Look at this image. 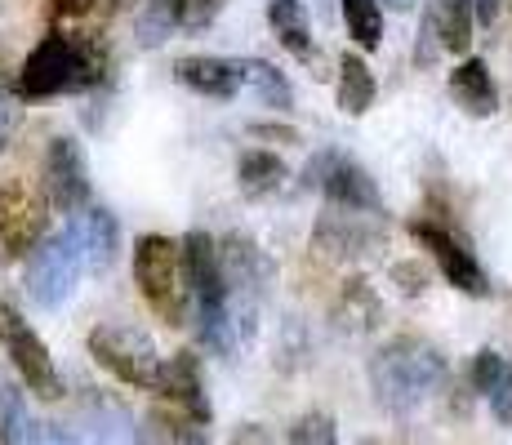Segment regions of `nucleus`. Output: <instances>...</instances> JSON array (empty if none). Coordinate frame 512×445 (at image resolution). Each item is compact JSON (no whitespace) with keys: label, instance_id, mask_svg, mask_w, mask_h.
<instances>
[{"label":"nucleus","instance_id":"1","mask_svg":"<svg viewBox=\"0 0 512 445\" xmlns=\"http://www.w3.org/2000/svg\"><path fill=\"white\" fill-rule=\"evenodd\" d=\"M446 356L419 334H397L370 356V388L374 401L388 414H415L432 392L446 383Z\"/></svg>","mask_w":512,"mask_h":445},{"label":"nucleus","instance_id":"2","mask_svg":"<svg viewBox=\"0 0 512 445\" xmlns=\"http://www.w3.org/2000/svg\"><path fill=\"white\" fill-rule=\"evenodd\" d=\"M179 250H183L187 290H192V299H196V339L205 343V352L232 356L236 325H232V308H228V281H223L219 245L205 232H187L179 241Z\"/></svg>","mask_w":512,"mask_h":445},{"label":"nucleus","instance_id":"3","mask_svg":"<svg viewBox=\"0 0 512 445\" xmlns=\"http://www.w3.org/2000/svg\"><path fill=\"white\" fill-rule=\"evenodd\" d=\"M98 81H103V54H98V45L81 41V36H67V32H49L27 54L23 72H18V94L58 98V94L94 89Z\"/></svg>","mask_w":512,"mask_h":445},{"label":"nucleus","instance_id":"4","mask_svg":"<svg viewBox=\"0 0 512 445\" xmlns=\"http://www.w3.org/2000/svg\"><path fill=\"white\" fill-rule=\"evenodd\" d=\"M219 263H223V281H228V308H232L236 339L250 343L254 325H259V308H263V299H268V285L277 272H272L268 254H263L245 232L223 236Z\"/></svg>","mask_w":512,"mask_h":445},{"label":"nucleus","instance_id":"5","mask_svg":"<svg viewBox=\"0 0 512 445\" xmlns=\"http://www.w3.org/2000/svg\"><path fill=\"white\" fill-rule=\"evenodd\" d=\"M134 281L143 290V303L156 321L183 325L187 312V276H183V250L170 236H139L134 241Z\"/></svg>","mask_w":512,"mask_h":445},{"label":"nucleus","instance_id":"6","mask_svg":"<svg viewBox=\"0 0 512 445\" xmlns=\"http://www.w3.org/2000/svg\"><path fill=\"white\" fill-rule=\"evenodd\" d=\"M90 356L103 365L107 374H116L121 383L130 388H161V352H156L152 334L139 330V325H125V321H103L90 330Z\"/></svg>","mask_w":512,"mask_h":445},{"label":"nucleus","instance_id":"7","mask_svg":"<svg viewBox=\"0 0 512 445\" xmlns=\"http://www.w3.org/2000/svg\"><path fill=\"white\" fill-rule=\"evenodd\" d=\"M81 272H85L81 236H76V227H63V232L45 236L32 250V259H27V294H32L36 308L58 312L76 294Z\"/></svg>","mask_w":512,"mask_h":445},{"label":"nucleus","instance_id":"8","mask_svg":"<svg viewBox=\"0 0 512 445\" xmlns=\"http://www.w3.org/2000/svg\"><path fill=\"white\" fill-rule=\"evenodd\" d=\"M0 343H5V356L14 361L18 379L27 383L32 397H41V401L63 397V379H58L54 356H49L45 339L23 321V312L14 303H0Z\"/></svg>","mask_w":512,"mask_h":445},{"label":"nucleus","instance_id":"9","mask_svg":"<svg viewBox=\"0 0 512 445\" xmlns=\"http://www.w3.org/2000/svg\"><path fill=\"white\" fill-rule=\"evenodd\" d=\"M303 187H321L326 192V205L330 210H352V214H383V196L374 187V178L361 170L352 156H339V152H321L308 161L303 170Z\"/></svg>","mask_w":512,"mask_h":445},{"label":"nucleus","instance_id":"10","mask_svg":"<svg viewBox=\"0 0 512 445\" xmlns=\"http://www.w3.org/2000/svg\"><path fill=\"white\" fill-rule=\"evenodd\" d=\"M45 241V196L27 178L9 174L0 183V250L9 259H32Z\"/></svg>","mask_w":512,"mask_h":445},{"label":"nucleus","instance_id":"11","mask_svg":"<svg viewBox=\"0 0 512 445\" xmlns=\"http://www.w3.org/2000/svg\"><path fill=\"white\" fill-rule=\"evenodd\" d=\"M410 236H415L423 250H428L432 259H437L441 276H446V281L455 285V290L472 294V299L490 294L486 272H481V263L472 259V250H468L464 236H455L446 223H437V219H410Z\"/></svg>","mask_w":512,"mask_h":445},{"label":"nucleus","instance_id":"12","mask_svg":"<svg viewBox=\"0 0 512 445\" xmlns=\"http://www.w3.org/2000/svg\"><path fill=\"white\" fill-rule=\"evenodd\" d=\"M45 196L58 214H81L90 205V165L72 134H54L45 147Z\"/></svg>","mask_w":512,"mask_h":445},{"label":"nucleus","instance_id":"13","mask_svg":"<svg viewBox=\"0 0 512 445\" xmlns=\"http://www.w3.org/2000/svg\"><path fill=\"white\" fill-rule=\"evenodd\" d=\"M72 432L81 437V445H143L134 414L107 392H85L81 405H76Z\"/></svg>","mask_w":512,"mask_h":445},{"label":"nucleus","instance_id":"14","mask_svg":"<svg viewBox=\"0 0 512 445\" xmlns=\"http://www.w3.org/2000/svg\"><path fill=\"white\" fill-rule=\"evenodd\" d=\"M383 214H352V210H330L317 219V245L330 259H361L383 245Z\"/></svg>","mask_w":512,"mask_h":445},{"label":"nucleus","instance_id":"15","mask_svg":"<svg viewBox=\"0 0 512 445\" xmlns=\"http://www.w3.org/2000/svg\"><path fill=\"white\" fill-rule=\"evenodd\" d=\"M161 397H170V405H179L183 419L201 423V428H210L214 419V405L205 397V383H201V365H196V352H174L170 361H165L161 370Z\"/></svg>","mask_w":512,"mask_h":445},{"label":"nucleus","instance_id":"16","mask_svg":"<svg viewBox=\"0 0 512 445\" xmlns=\"http://www.w3.org/2000/svg\"><path fill=\"white\" fill-rule=\"evenodd\" d=\"M174 81L183 89H192V94L201 98H219V103H228V98L241 94V76H236V63L232 58H214V54H187L174 63Z\"/></svg>","mask_w":512,"mask_h":445},{"label":"nucleus","instance_id":"17","mask_svg":"<svg viewBox=\"0 0 512 445\" xmlns=\"http://www.w3.org/2000/svg\"><path fill=\"white\" fill-rule=\"evenodd\" d=\"M472 388L490 401L495 419L512 423V361L499 348H481L472 356Z\"/></svg>","mask_w":512,"mask_h":445},{"label":"nucleus","instance_id":"18","mask_svg":"<svg viewBox=\"0 0 512 445\" xmlns=\"http://www.w3.org/2000/svg\"><path fill=\"white\" fill-rule=\"evenodd\" d=\"M76 236H81V254H85V272H107L121 254V223L107 210H85L81 223H72Z\"/></svg>","mask_w":512,"mask_h":445},{"label":"nucleus","instance_id":"19","mask_svg":"<svg viewBox=\"0 0 512 445\" xmlns=\"http://www.w3.org/2000/svg\"><path fill=\"white\" fill-rule=\"evenodd\" d=\"M450 94L468 116H495L499 112V89L490 81V67L481 58H464L450 72Z\"/></svg>","mask_w":512,"mask_h":445},{"label":"nucleus","instance_id":"20","mask_svg":"<svg viewBox=\"0 0 512 445\" xmlns=\"http://www.w3.org/2000/svg\"><path fill=\"white\" fill-rule=\"evenodd\" d=\"M268 23L277 32V41L290 49L299 63H321V49L312 45V32H308V9L303 0H268Z\"/></svg>","mask_w":512,"mask_h":445},{"label":"nucleus","instance_id":"21","mask_svg":"<svg viewBox=\"0 0 512 445\" xmlns=\"http://www.w3.org/2000/svg\"><path fill=\"white\" fill-rule=\"evenodd\" d=\"M236 63V76H241V89H250L263 107L272 112H294V85L285 81V72H277L272 63L263 58H232Z\"/></svg>","mask_w":512,"mask_h":445},{"label":"nucleus","instance_id":"22","mask_svg":"<svg viewBox=\"0 0 512 445\" xmlns=\"http://www.w3.org/2000/svg\"><path fill=\"white\" fill-rule=\"evenodd\" d=\"M285 161L277 152H241V161H236V187H241V196L245 201H263V196H272V192H281V183H285Z\"/></svg>","mask_w":512,"mask_h":445},{"label":"nucleus","instance_id":"23","mask_svg":"<svg viewBox=\"0 0 512 445\" xmlns=\"http://www.w3.org/2000/svg\"><path fill=\"white\" fill-rule=\"evenodd\" d=\"M374 94H379V85H374V72L366 67V58H361V54H343L339 58V89H334L339 112L343 116H366L374 107Z\"/></svg>","mask_w":512,"mask_h":445},{"label":"nucleus","instance_id":"24","mask_svg":"<svg viewBox=\"0 0 512 445\" xmlns=\"http://www.w3.org/2000/svg\"><path fill=\"white\" fill-rule=\"evenodd\" d=\"M187 5H192V0H147V5L139 9V23H134L139 45L156 49L165 36L174 32V27H183L187 23Z\"/></svg>","mask_w":512,"mask_h":445},{"label":"nucleus","instance_id":"25","mask_svg":"<svg viewBox=\"0 0 512 445\" xmlns=\"http://www.w3.org/2000/svg\"><path fill=\"white\" fill-rule=\"evenodd\" d=\"M339 325H352V330H370V325H379L383 316V303L374 299L370 281H361V276H352V281H343V294H339Z\"/></svg>","mask_w":512,"mask_h":445},{"label":"nucleus","instance_id":"26","mask_svg":"<svg viewBox=\"0 0 512 445\" xmlns=\"http://www.w3.org/2000/svg\"><path fill=\"white\" fill-rule=\"evenodd\" d=\"M432 9H437L441 45H446L450 54H468V45H472V18H477L472 0H437Z\"/></svg>","mask_w":512,"mask_h":445},{"label":"nucleus","instance_id":"27","mask_svg":"<svg viewBox=\"0 0 512 445\" xmlns=\"http://www.w3.org/2000/svg\"><path fill=\"white\" fill-rule=\"evenodd\" d=\"M343 23H348V36L366 49V54L383 45V9H379V0H343Z\"/></svg>","mask_w":512,"mask_h":445},{"label":"nucleus","instance_id":"28","mask_svg":"<svg viewBox=\"0 0 512 445\" xmlns=\"http://www.w3.org/2000/svg\"><path fill=\"white\" fill-rule=\"evenodd\" d=\"M285 445H339V428H334V419L326 410H308L294 419Z\"/></svg>","mask_w":512,"mask_h":445},{"label":"nucleus","instance_id":"29","mask_svg":"<svg viewBox=\"0 0 512 445\" xmlns=\"http://www.w3.org/2000/svg\"><path fill=\"white\" fill-rule=\"evenodd\" d=\"M165 432H170V445H210L201 423L183 419V414H170V423H165Z\"/></svg>","mask_w":512,"mask_h":445},{"label":"nucleus","instance_id":"30","mask_svg":"<svg viewBox=\"0 0 512 445\" xmlns=\"http://www.w3.org/2000/svg\"><path fill=\"white\" fill-rule=\"evenodd\" d=\"M223 5H228V0H192V5H187V32H205V27L214 23V18L223 14Z\"/></svg>","mask_w":512,"mask_h":445},{"label":"nucleus","instance_id":"31","mask_svg":"<svg viewBox=\"0 0 512 445\" xmlns=\"http://www.w3.org/2000/svg\"><path fill=\"white\" fill-rule=\"evenodd\" d=\"M392 281H397L401 294H410V299L428 290V272H423L419 263H392Z\"/></svg>","mask_w":512,"mask_h":445},{"label":"nucleus","instance_id":"32","mask_svg":"<svg viewBox=\"0 0 512 445\" xmlns=\"http://www.w3.org/2000/svg\"><path fill=\"white\" fill-rule=\"evenodd\" d=\"M250 134L268 138V143H299V130H294V125H277V121H254Z\"/></svg>","mask_w":512,"mask_h":445},{"label":"nucleus","instance_id":"33","mask_svg":"<svg viewBox=\"0 0 512 445\" xmlns=\"http://www.w3.org/2000/svg\"><path fill=\"white\" fill-rule=\"evenodd\" d=\"M232 445H272V432L263 428V423H241V428L232 432Z\"/></svg>","mask_w":512,"mask_h":445},{"label":"nucleus","instance_id":"34","mask_svg":"<svg viewBox=\"0 0 512 445\" xmlns=\"http://www.w3.org/2000/svg\"><path fill=\"white\" fill-rule=\"evenodd\" d=\"M9 134H14V103H9V94L0 89V152H5Z\"/></svg>","mask_w":512,"mask_h":445},{"label":"nucleus","instance_id":"35","mask_svg":"<svg viewBox=\"0 0 512 445\" xmlns=\"http://www.w3.org/2000/svg\"><path fill=\"white\" fill-rule=\"evenodd\" d=\"M472 9H477V23H486V27L499 23V0H472Z\"/></svg>","mask_w":512,"mask_h":445},{"label":"nucleus","instance_id":"36","mask_svg":"<svg viewBox=\"0 0 512 445\" xmlns=\"http://www.w3.org/2000/svg\"><path fill=\"white\" fill-rule=\"evenodd\" d=\"M94 0H54V14H63V18H76V14H85Z\"/></svg>","mask_w":512,"mask_h":445},{"label":"nucleus","instance_id":"37","mask_svg":"<svg viewBox=\"0 0 512 445\" xmlns=\"http://www.w3.org/2000/svg\"><path fill=\"white\" fill-rule=\"evenodd\" d=\"M388 9H397V14H406V9H415V0H383Z\"/></svg>","mask_w":512,"mask_h":445},{"label":"nucleus","instance_id":"38","mask_svg":"<svg viewBox=\"0 0 512 445\" xmlns=\"http://www.w3.org/2000/svg\"><path fill=\"white\" fill-rule=\"evenodd\" d=\"M361 445H379V441H361Z\"/></svg>","mask_w":512,"mask_h":445},{"label":"nucleus","instance_id":"39","mask_svg":"<svg viewBox=\"0 0 512 445\" xmlns=\"http://www.w3.org/2000/svg\"><path fill=\"white\" fill-rule=\"evenodd\" d=\"M0 445H5V437H0Z\"/></svg>","mask_w":512,"mask_h":445}]
</instances>
